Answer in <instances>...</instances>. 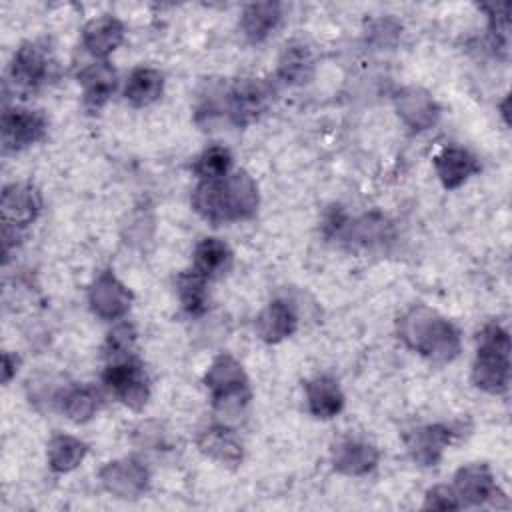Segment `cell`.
Wrapping results in <instances>:
<instances>
[{"label": "cell", "mask_w": 512, "mask_h": 512, "mask_svg": "<svg viewBox=\"0 0 512 512\" xmlns=\"http://www.w3.org/2000/svg\"><path fill=\"white\" fill-rule=\"evenodd\" d=\"M192 204L212 224L246 220L256 214L258 188L246 172L202 180L192 194Z\"/></svg>", "instance_id": "1"}, {"label": "cell", "mask_w": 512, "mask_h": 512, "mask_svg": "<svg viewBox=\"0 0 512 512\" xmlns=\"http://www.w3.org/2000/svg\"><path fill=\"white\" fill-rule=\"evenodd\" d=\"M434 168H436L440 182L448 190L462 186L470 176L480 172V164H478L476 156H472L468 150L458 148V146L444 148L440 154H436Z\"/></svg>", "instance_id": "15"}, {"label": "cell", "mask_w": 512, "mask_h": 512, "mask_svg": "<svg viewBox=\"0 0 512 512\" xmlns=\"http://www.w3.org/2000/svg\"><path fill=\"white\" fill-rule=\"evenodd\" d=\"M88 302L96 316L104 320H116L128 312L132 294L110 270H106L92 282Z\"/></svg>", "instance_id": "7"}, {"label": "cell", "mask_w": 512, "mask_h": 512, "mask_svg": "<svg viewBox=\"0 0 512 512\" xmlns=\"http://www.w3.org/2000/svg\"><path fill=\"white\" fill-rule=\"evenodd\" d=\"M230 168H232V154L224 146L206 148L194 164V172L202 180L224 178L230 174Z\"/></svg>", "instance_id": "29"}, {"label": "cell", "mask_w": 512, "mask_h": 512, "mask_svg": "<svg viewBox=\"0 0 512 512\" xmlns=\"http://www.w3.org/2000/svg\"><path fill=\"white\" fill-rule=\"evenodd\" d=\"M42 208L40 196L32 186L10 184L2 192V218L6 226H28Z\"/></svg>", "instance_id": "13"}, {"label": "cell", "mask_w": 512, "mask_h": 512, "mask_svg": "<svg viewBox=\"0 0 512 512\" xmlns=\"http://www.w3.org/2000/svg\"><path fill=\"white\" fill-rule=\"evenodd\" d=\"M10 76L20 88H36L50 76V58L44 48L24 42L10 64Z\"/></svg>", "instance_id": "12"}, {"label": "cell", "mask_w": 512, "mask_h": 512, "mask_svg": "<svg viewBox=\"0 0 512 512\" xmlns=\"http://www.w3.org/2000/svg\"><path fill=\"white\" fill-rule=\"evenodd\" d=\"M452 436V428L442 424H428L408 430L404 434V442L416 462L422 466H434L440 460L444 448L450 444Z\"/></svg>", "instance_id": "11"}, {"label": "cell", "mask_w": 512, "mask_h": 512, "mask_svg": "<svg viewBox=\"0 0 512 512\" xmlns=\"http://www.w3.org/2000/svg\"><path fill=\"white\" fill-rule=\"evenodd\" d=\"M230 262H232V252L222 240L204 238L194 248V268L192 270L208 280V278L224 274L228 270Z\"/></svg>", "instance_id": "24"}, {"label": "cell", "mask_w": 512, "mask_h": 512, "mask_svg": "<svg viewBox=\"0 0 512 512\" xmlns=\"http://www.w3.org/2000/svg\"><path fill=\"white\" fill-rule=\"evenodd\" d=\"M60 406H62V412L72 422L80 424L90 420L96 414L100 406V394L92 386H76L62 396Z\"/></svg>", "instance_id": "27"}, {"label": "cell", "mask_w": 512, "mask_h": 512, "mask_svg": "<svg viewBox=\"0 0 512 512\" xmlns=\"http://www.w3.org/2000/svg\"><path fill=\"white\" fill-rule=\"evenodd\" d=\"M100 480L118 498H136L148 486V470L138 460L124 458L108 462L100 472Z\"/></svg>", "instance_id": "9"}, {"label": "cell", "mask_w": 512, "mask_h": 512, "mask_svg": "<svg viewBox=\"0 0 512 512\" xmlns=\"http://www.w3.org/2000/svg\"><path fill=\"white\" fill-rule=\"evenodd\" d=\"M164 76L148 66H140L132 70L128 82L124 86V98L132 106H148L162 94Z\"/></svg>", "instance_id": "23"}, {"label": "cell", "mask_w": 512, "mask_h": 512, "mask_svg": "<svg viewBox=\"0 0 512 512\" xmlns=\"http://www.w3.org/2000/svg\"><path fill=\"white\" fill-rule=\"evenodd\" d=\"M270 100V88L262 80L242 78L228 92V112L236 124L258 118Z\"/></svg>", "instance_id": "8"}, {"label": "cell", "mask_w": 512, "mask_h": 512, "mask_svg": "<svg viewBox=\"0 0 512 512\" xmlns=\"http://www.w3.org/2000/svg\"><path fill=\"white\" fill-rule=\"evenodd\" d=\"M312 72V54L306 44L290 42L278 60V74L286 82H304Z\"/></svg>", "instance_id": "26"}, {"label": "cell", "mask_w": 512, "mask_h": 512, "mask_svg": "<svg viewBox=\"0 0 512 512\" xmlns=\"http://www.w3.org/2000/svg\"><path fill=\"white\" fill-rule=\"evenodd\" d=\"M16 366H18V360L12 362V356L6 352L4 354V382H8L12 378V374L18 370Z\"/></svg>", "instance_id": "31"}, {"label": "cell", "mask_w": 512, "mask_h": 512, "mask_svg": "<svg viewBox=\"0 0 512 512\" xmlns=\"http://www.w3.org/2000/svg\"><path fill=\"white\" fill-rule=\"evenodd\" d=\"M424 508L426 510H458L462 508L454 488L450 486H434L432 490H428L426 500H424Z\"/></svg>", "instance_id": "30"}, {"label": "cell", "mask_w": 512, "mask_h": 512, "mask_svg": "<svg viewBox=\"0 0 512 512\" xmlns=\"http://www.w3.org/2000/svg\"><path fill=\"white\" fill-rule=\"evenodd\" d=\"M46 118L38 110L12 106L2 114V144L6 150H20L36 144L46 134Z\"/></svg>", "instance_id": "6"}, {"label": "cell", "mask_w": 512, "mask_h": 512, "mask_svg": "<svg viewBox=\"0 0 512 512\" xmlns=\"http://www.w3.org/2000/svg\"><path fill=\"white\" fill-rule=\"evenodd\" d=\"M396 108L398 114L414 128V130H426L430 128L438 118V108L424 90L420 88H406L396 96Z\"/></svg>", "instance_id": "19"}, {"label": "cell", "mask_w": 512, "mask_h": 512, "mask_svg": "<svg viewBox=\"0 0 512 512\" xmlns=\"http://www.w3.org/2000/svg\"><path fill=\"white\" fill-rule=\"evenodd\" d=\"M82 84V98L90 110L102 108L116 90V72L108 62H96L84 68L78 76Z\"/></svg>", "instance_id": "17"}, {"label": "cell", "mask_w": 512, "mask_h": 512, "mask_svg": "<svg viewBox=\"0 0 512 512\" xmlns=\"http://www.w3.org/2000/svg\"><path fill=\"white\" fill-rule=\"evenodd\" d=\"M294 328H296V316L292 308L282 300L270 302L256 318V332L266 342H280L286 336H290Z\"/></svg>", "instance_id": "22"}, {"label": "cell", "mask_w": 512, "mask_h": 512, "mask_svg": "<svg viewBox=\"0 0 512 512\" xmlns=\"http://www.w3.org/2000/svg\"><path fill=\"white\" fill-rule=\"evenodd\" d=\"M104 384L128 408L140 410L148 402L150 386L144 366L130 352L114 354L104 370Z\"/></svg>", "instance_id": "5"}, {"label": "cell", "mask_w": 512, "mask_h": 512, "mask_svg": "<svg viewBox=\"0 0 512 512\" xmlns=\"http://www.w3.org/2000/svg\"><path fill=\"white\" fill-rule=\"evenodd\" d=\"M454 492L462 506H482L502 494L486 464H468L460 468L454 476Z\"/></svg>", "instance_id": "10"}, {"label": "cell", "mask_w": 512, "mask_h": 512, "mask_svg": "<svg viewBox=\"0 0 512 512\" xmlns=\"http://www.w3.org/2000/svg\"><path fill=\"white\" fill-rule=\"evenodd\" d=\"M306 402L316 418H334L344 406V394L330 376H316L306 382Z\"/></svg>", "instance_id": "18"}, {"label": "cell", "mask_w": 512, "mask_h": 512, "mask_svg": "<svg viewBox=\"0 0 512 512\" xmlns=\"http://www.w3.org/2000/svg\"><path fill=\"white\" fill-rule=\"evenodd\" d=\"M124 40V24L114 16H98L90 20L82 30V42L86 50L96 58H106Z\"/></svg>", "instance_id": "16"}, {"label": "cell", "mask_w": 512, "mask_h": 512, "mask_svg": "<svg viewBox=\"0 0 512 512\" xmlns=\"http://www.w3.org/2000/svg\"><path fill=\"white\" fill-rule=\"evenodd\" d=\"M176 288H178V296L182 302V308L192 314L198 316L206 310V302H208V294H206V278L200 276L198 272H184L178 276L176 280Z\"/></svg>", "instance_id": "28"}, {"label": "cell", "mask_w": 512, "mask_h": 512, "mask_svg": "<svg viewBox=\"0 0 512 512\" xmlns=\"http://www.w3.org/2000/svg\"><path fill=\"white\" fill-rule=\"evenodd\" d=\"M86 452L88 446L82 440L58 434L48 442V464L54 472H70L84 460Z\"/></svg>", "instance_id": "25"}, {"label": "cell", "mask_w": 512, "mask_h": 512, "mask_svg": "<svg viewBox=\"0 0 512 512\" xmlns=\"http://www.w3.org/2000/svg\"><path fill=\"white\" fill-rule=\"evenodd\" d=\"M214 410L228 422L242 416L250 400L248 378L238 360L230 354L218 356L204 376Z\"/></svg>", "instance_id": "4"}, {"label": "cell", "mask_w": 512, "mask_h": 512, "mask_svg": "<svg viewBox=\"0 0 512 512\" xmlns=\"http://www.w3.org/2000/svg\"><path fill=\"white\" fill-rule=\"evenodd\" d=\"M472 380L490 394H502L510 384V336L498 324H488L478 334Z\"/></svg>", "instance_id": "3"}, {"label": "cell", "mask_w": 512, "mask_h": 512, "mask_svg": "<svg viewBox=\"0 0 512 512\" xmlns=\"http://www.w3.org/2000/svg\"><path fill=\"white\" fill-rule=\"evenodd\" d=\"M378 462V450L356 438H342L332 446V464L338 472L360 476L370 472Z\"/></svg>", "instance_id": "14"}, {"label": "cell", "mask_w": 512, "mask_h": 512, "mask_svg": "<svg viewBox=\"0 0 512 512\" xmlns=\"http://www.w3.org/2000/svg\"><path fill=\"white\" fill-rule=\"evenodd\" d=\"M280 18H282L280 4L256 2V4H248L244 8L242 18H240V28L248 42L258 44L268 38V34L278 26Z\"/></svg>", "instance_id": "21"}, {"label": "cell", "mask_w": 512, "mask_h": 512, "mask_svg": "<svg viewBox=\"0 0 512 512\" xmlns=\"http://www.w3.org/2000/svg\"><path fill=\"white\" fill-rule=\"evenodd\" d=\"M198 448L222 464H238L242 460V444L224 424L204 428L198 436Z\"/></svg>", "instance_id": "20"}, {"label": "cell", "mask_w": 512, "mask_h": 512, "mask_svg": "<svg viewBox=\"0 0 512 512\" xmlns=\"http://www.w3.org/2000/svg\"><path fill=\"white\" fill-rule=\"evenodd\" d=\"M398 332L412 350L438 362H450L460 352L458 330L426 306L406 312L398 324Z\"/></svg>", "instance_id": "2"}]
</instances>
